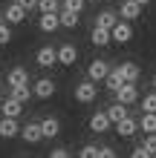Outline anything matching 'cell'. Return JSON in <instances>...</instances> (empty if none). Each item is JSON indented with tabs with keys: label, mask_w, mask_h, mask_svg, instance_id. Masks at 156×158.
Masks as SVG:
<instances>
[{
	"label": "cell",
	"mask_w": 156,
	"mask_h": 158,
	"mask_svg": "<svg viewBox=\"0 0 156 158\" xmlns=\"http://www.w3.org/2000/svg\"><path fill=\"white\" fill-rule=\"evenodd\" d=\"M96 98H98V86H96L93 78L81 81L78 86H75V101H78V104H93Z\"/></svg>",
	"instance_id": "6da1fadb"
},
{
	"label": "cell",
	"mask_w": 156,
	"mask_h": 158,
	"mask_svg": "<svg viewBox=\"0 0 156 158\" xmlns=\"http://www.w3.org/2000/svg\"><path fill=\"white\" fill-rule=\"evenodd\" d=\"M153 89H156V75H153Z\"/></svg>",
	"instance_id": "74e56055"
},
{
	"label": "cell",
	"mask_w": 156,
	"mask_h": 158,
	"mask_svg": "<svg viewBox=\"0 0 156 158\" xmlns=\"http://www.w3.org/2000/svg\"><path fill=\"white\" fill-rule=\"evenodd\" d=\"M87 3H96V0H87Z\"/></svg>",
	"instance_id": "f35d334b"
},
{
	"label": "cell",
	"mask_w": 156,
	"mask_h": 158,
	"mask_svg": "<svg viewBox=\"0 0 156 158\" xmlns=\"http://www.w3.org/2000/svg\"><path fill=\"white\" fill-rule=\"evenodd\" d=\"M61 26H67V29H75V26H78V20H81V15L78 12H72V9H64L61 6Z\"/></svg>",
	"instance_id": "ac0fdd59"
},
{
	"label": "cell",
	"mask_w": 156,
	"mask_h": 158,
	"mask_svg": "<svg viewBox=\"0 0 156 158\" xmlns=\"http://www.w3.org/2000/svg\"><path fill=\"white\" fill-rule=\"evenodd\" d=\"M41 127H43V138H55V135L61 132V121L58 118H43Z\"/></svg>",
	"instance_id": "ffe728a7"
},
{
	"label": "cell",
	"mask_w": 156,
	"mask_h": 158,
	"mask_svg": "<svg viewBox=\"0 0 156 158\" xmlns=\"http://www.w3.org/2000/svg\"><path fill=\"white\" fill-rule=\"evenodd\" d=\"M9 26H12V23H0V46H6L9 40H12V29H9Z\"/></svg>",
	"instance_id": "83f0119b"
},
{
	"label": "cell",
	"mask_w": 156,
	"mask_h": 158,
	"mask_svg": "<svg viewBox=\"0 0 156 158\" xmlns=\"http://www.w3.org/2000/svg\"><path fill=\"white\" fill-rule=\"evenodd\" d=\"M20 138L26 144H38L41 138H43V127L41 124H26L23 129H20Z\"/></svg>",
	"instance_id": "8fae6325"
},
{
	"label": "cell",
	"mask_w": 156,
	"mask_h": 158,
	"mask_svg": "<svg viewBox=\"0 0 156 158\" xmlns=\"http://www.w3.org/2000/svg\"><path fill=\"white\" fill-rule=\"evenodd\" d=\"M107 115L113 118V127H116V124H118L122 118H127V104H122V101H116V104L107 109Z\"/></svg>",
	"instance_id": "7402d4cb"
},
{
	"label": "cell",
	"mask_w": 156,
	"mask_h": 158,
	"mask_svg": "<svg viewBox=\"0 0 156 158\" xmlns=\"http://www.w3.org/2000/svg\"><path fill=\"white\" fill-rule=\"evenodd\" d=\"M142 112H156V92H148L142 98Z\"/></svg>",
	"instance_id": "484cf974"
},
{
	"label": "cell",
	"mask_w": 156,
	"mask_h": 158,
	"mask_svg": "<svg viewBox=\"0 0 156 158\" xmlns=\"http://www.w3.org/2000/svg\"><path fill=\"white\" fill-rule=\"evenodd\" d=\"M142 3H136V0H124V3H122V9H118V15H122L124 17V20H136V17H139L142 15Z\"/></svg>",
	"instance_id": "5bb4252c"
},
{
	"label": "cell",
	"mask_w": 156,
	"mask_h": 158,
	"mask_svg": "<svg viewBox=\"0 0 156 158\" xmlns=\"http://www.w3.org/2000/svg\"><path fill=\"white\" fill-rule=\"evenodd\" d=\"M148 155H150V152H148V147H145V144L133 150V158H148Z\"/></svg>",
	"instance_id": "1f68e13d"
},
{
	"label": "cell",
	"mask_w": 156,
	"mask_h": 158,
	"mask_svg": "<svg viewBox=\"0 0 156 158\" xmlns=\"http://www.w3.org/2000/svg\"><path fill=\"white\" fill-rule=\"evenodd\" d=\"M90 40L101 49V46H107L110 40H113V32H110L107 26H98V23H96V29H93V35H90Z\"/></svg>",
	"instance_id": "9a60e30c"
},
{
	"label": "cell",
	"mask_w": 156,
	"mask_h": 158,
	"mask_svg": "<svg viewBox=\"0 0 156 158\" xmlns=\"http://www.w3.org/2000/svg\"><path fill=\"white\" fill-rule=\"evenodd\" d=\"M75 60H78V49L72 43H64L58 49V63L61 66H75Z\"/></svg>",
	"instance_id": "ba28073f"
},
{
	"label": "cell",
	"mask_w": 156,
	"mask_h": 158,
	"mask_svg": "<svg viewBox=\"0 0 156 158\" xmlns=\"http://www.w3.org/2000/svg\"><path fill=\"white\" fill-rule=\"evenodd\" d=\"M0 112H3V115H9V118H20V112H23V104H20L17 98H12V95H9V98L3 101V104H0Z\"/></svg>",
	"instance_id": "4fadbf2b"
},
{
	"label": "cell",
	"mask_w": 156,
	"mask_h": 158,
	"mask_svg": "<svg viewBox=\"0 0 156 158\" xmlns=\"http://www.w3.org/2000/svg\"><path fill=\"white\" fill-rule=\"evenodd\" d=\"M35 60H38V66H52V63H58V49H52V46H41L38 55H35Z\"/></svg>",
	"instance_id": "9c48e42d"
},
{
	"label": "cell",
	"mask_w": 156,
	"mask_h": 158,
	"mask_svg": "<svg viewBox=\"0 0 156 158\" xmlns=\"http://www.w3.org/2000/svg\"><path fill=\"white\" fill-rule=\"evenodd\" d=\"M6 83H9V86H20V83H29V72H26L23 66H15V69L6 75Z\"/></svg>",
	"instance_id": "2e32d148"
},
{
	"label": "cell",
	"mask_w": 156,
	"mask_h": 158,
	"mask_svg": "<svg viewBox=\"0 0 156 158\" xmlns=\"http://www.w3.org/2000/svg\"><path fill=\"white\" fill-rule=\"evenodd\" d=\"M110 32H113V40H116V43H130V40H133V26H130V20H124V17H122V20H118Z\"/></svg>",
	"instance_id": "277c9868"
},
{
	"label": "cell",
	"mask_w": 156,
	"mask_h": 158,
	"mask_svg": "<svg viewBox=\"0 0 156 158\" xmlns=\"http://www.w3.org/2000/svg\"><path fill=\"white\" fill-rule=\"evenodd\" d=\"M136 129H142V127H139V121H133L130 115L122 118V121L116 124V132L122 135V138H133V135H136Z\"/></svg>",
	"instance_id": "30bf717a"
},
{
	"label": "cell",
	"mask_w": 156,
	"mask_h": 158,
	"mask_svg": "<svg viewBox=\"0 0 156 158\" xmlns=\"http://www.w3.org/2000/svg\"><path fill=\"white\" fill-rule=\"evenodd\" d=\"M110 127H113V118H110L107 112H96L93 118H90V129H93V132H107Z\"/></svg>",
	"instance_id": "7c38bea8"
},
{
	"label": "cell",
	"mask_w": 156,
	"mask_h": 158,
	"mask_svg": "<svg viewBox=\"0 0 156 158\" xmlns=\"http://www.w3.org/2000/svg\"><path fill=\"white\" fill-rule=\"evenodd\" d=\"M20 3L29 9V12H32V9H38V0H20Z\"/></svg>",
	"instance_id": "836d02e7"
},
{
	"label": "cell",
	"mask_w": 156,
	"mask_h": 158,
	"mask_svg": "<svg viewBox=\"0 0 156 158\" xmlns=\"http://www.w3.org/2000/svg\"><path fill=\"white\" fill-rule=\"evenodd\" d=\"M29 95H35V92H29V83H20V86H12V98H17L20 104H26V101H29Z\"/></svg>",
	"instance_id": "cb8c5ba5"
},
{
	"label": "cell",
	"mask_w": 156,
	"mask_h": 158,
	"mask_svg": "<svg viewBox=\"0 0 156 158\" xmlns=\"http://www.w3.org/2000/svg\"><path fill=\"white\" fill-rule=\"evenodd\" d=\"M3 20H6V17H3V12H0V23H3Z\"/></svg>",
	"instance_id": "8d00e7d4"
},
{
	"label": "cell",
	"mask_w": 156,
	"mask_h": 158,
	"mask_svg": "<svg viewBox=\"0 0 156 158\" xmlns=\"http://www.w3.org/2000/svg\"><path fill=\"white\" fill-rule=\"evenodd\" d=\"M139 127H142V132H156V112H142Z\"/></svg>",
	"instance_id": "603a6c76"
},
{
	"label": "cell",
	"mask_w": 156,
	"mask_h": 158,
	"mask_svg": "<svg viewBox=\"0 0 156 158\" xmlns=\"http://www.w3.org/2000/svg\"><path fill=\"white\" fill-rule=\"evenodd\" d=\"M118 69H122V75H124V81H139V66H136V63H122V66H118Z\"/></svg>",
	"instance_id": "d4e9b609"
},
{
	"label": "cell",
	"mask_w": 156,
	"mask_h": 158,
	"mask_svg": "<svg viewBox=\"0 0 156 158\" xmlns=\"http://www.w3.org/2000/svg\"><path fill=\"white\" fill-rule=\"evenodd\" d=\"M55 89H58V86H55V81L52 78H38V81H35V98H41V101H47V98H52L55 95Z\"/></svg>",
	"instance_id": "5b68a950"
},
{
	"label": "cell",
	"mask_w": 156,
	"mask_h": 158,
	"mask_svg": "<svg viewBox=\"0 0 156 158\" xmlns=\"http://www.w3.org/2000/svg\"><path fill=\"white\" fill-rule=\"evenodd\" d=\"M67 155H69L67 150H52V158H67Z\"/></svg>",
	"instance_id": "e575fe53"
},
{
	"label": "cell",
	"mask_w": 156,
	"mask_h": 158,
	"mask_svg": "<svg viewBox=\"0 0 156 158\" xmlns=\"http://www.w3.org/2000/svg\"><path fill=\"white\" fill-rule=\"evenodd\" d=\"M104 83H107V89H110V92H116V89L122 86V83H127V81H124V75H122V69L116 66V69H110V75L104 78Z\"/></svg>",
	"instance_id": "d6986e66"
},
{
	"label": "cell",
	"mask_w": 156,
	"mask_h": 158,
	"mask_svg": "<svg viewBox=\"0 0 156 158\" xmlns=\"http://www.w3.org/2000/svg\"><path fill=\"white\" fill-rule=\"evenodd\" d=\"M136 3H142V6H150V0H136Z\"/></svg>",
	"instance_id": "d590c367"
},
{
	"label": "cell",
	"mask_w": 156,
	"mask_h": 158,
	"mask_svg": "<svg viewBox=\"0 0 156 158\" xmlns=\"http://www.w3.org/2000/svg\"><path fill=\"white\" fill-rule=\"evenodd\" d=\"M98 152H101V147H96V144L81 147V158H98Z\"/></svg>",
	"instance_id": "f1b7e54d"
},
{
	"label": "cell",
	"mask_w": 156,
	"mask_h": 158,
	"mask_svg": "<svg viewBox=\"0 0 156 158\" xmlns=\"http://www.w3.org/2000/svg\"><path fill=\"white\" fill-rule=\"evenodd\" d=\"M116 101H122V104H136L139 101V89H136V83L133 81H127V83H122V86L116 89Z\"/></svg>",
	"instance_id": "3957f363"
},
{
	"label": "cell",
	"mask_w": 156,
	"mask_h": 158,
	"mask_svg": "<svg viewBox=\"0 0 156 158\" xmlns=\"http://www.w3.org/2000/svg\"><path fill=\"white\" fill-rule=\"evenodd\" d=\"M26 12H29V9H26V6L20 3V0H15V3H9V6H6L3 17H6V23L17 26V23H23V20H26Z\"/></svg>",
	"instance_id": "7a4b0ae2"
},
{
	"label": "cell",
	"mask_w": 156,
	"mask_h": 158,
	"mask_svg": "<svg viewBox=\"0 0 156 158\" xmlns=\"http://www.w3.org/2000/svg\"><path fill=\"white\" fill-rule=\"evenodd\" d=\"M20 124H17V118H9L3 115L0 118V138H15V135H20Z\"/></svg>",
	"instance_id": "52a82bcc"
},
{
	"label": "cell",
	"mask_w": 156,
	"mask_h": 158,
	"mask_svg": "<svg viewBox=\"0 0 156 158\" xmlns=\"http://www.w3.org/2000/svg\"><path fill=\"white\" fill-rule=\"evenodd\" d=\"M87 75L93 78V81H104L110 75V66H107L104 60H93V63H90V69H87Z\"/></svg>",
	"instance_id": "e0dca14e"
},
{
	"label": "cell",
	"mask_w": 156,
	"mask_h": 158,
	"mask_svg": "<svg viewBox=\"0 0 156 158\" xmlns=\"http://www.w3.org/2000/svg\"><path fill=\"white\" fill-rule=\"evenodd\" d=\"M87 0H64V9H72V12H81Z\"/></svg>",
	"instance_id": "f546056e"
},
{
	"label": "cell",
	"mask_w": 156,
	"mask_h": 158,
	"mask_svg": "<svg viewBox=\"0 0 156 158\" xmlns=\"http://www.w3.org/2000/svg\"><path fill=\"white\" fill-rule=\"evenodd\" d=\"M122 20V17H118L116 12H110V9H104V12H98V17H96V23L98 26H107V29H113V26Z\"/></svg>",
	"instance_id": "44dd1931"
},
{
	"label": "cell",
	"mask_w": 156,
	"mask_h": 158,
	"mask_svg": "<svg viewBox=\"0 0 156 158\" xmlns=\"http://www.w3.org/2000/svg\"><path fill=\"white\" fill-rule=\"evenodd\" d=\"M145 147H148L150 155H156V132H148V138H145Z\"/></svg>",
	"instance_id": "4dcf8cb0"
},
{
	"label": "cell",
	"mask_w": 156,
	"mask_h": 158,
	"mask_svg": "<svg viewBox=\"0 0 156 158\" xmlns=\"http://www.w3.org/2000/svg\"><path fill=\"white\" fill-rule=\"evenodd\" d=\"M38 26H41V32L52 35V32L61 26V15H58V12H41V20H38Z\"/></svg>",
	"instance_id": "8992f818"
},
{
	"label": "cell",
	"mask_w": 156,
	"mask_h": 158,
	"mask_svg": "<svg viewBox=\"0 0 156 158\" xmlns=\"http://www.w3.org/2000/svg\"><path fill=\"white\" fill-rule=\"evenodd\" d=\"M61 3L58 0H38V12H58Z\"/></svg>",
	"instance_id": "4316f807"
},
{
	"label": "cell",
	"mask_w": 156,
	"mask_h": 158,
	"mask_svg": "<svg viewBox=\"0 0 156 158\" xmlns=\"http://www.w3.org/2000/svg\"><path fill=\"white\" fill-rule=\"evenodd\" d=\"M116 152L113 150H110V147H101V152H98V158H113Z\"/></svg>",
	"instance_id": "d6a6232c"
}]
</instances>
